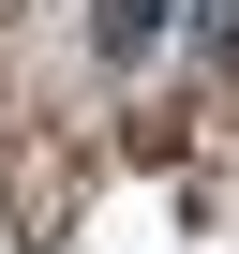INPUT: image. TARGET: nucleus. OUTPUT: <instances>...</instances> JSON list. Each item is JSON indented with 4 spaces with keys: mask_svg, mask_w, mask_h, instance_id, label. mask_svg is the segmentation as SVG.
I'll use <instances>...</instances> for the list:
<instances>
[{
    "mask_svg": "<svg viewBox=\"0 0 239 254\" xmlns=\"http://www.w3.org/2000/svg\"><path fill=\"white\" fill-rule=\"evenodd\" d=\"M150 30H165V0H90V60H150Z\"/></svg>",
    "mask_w": 239,
    "mask_h": 254,
    "instance_id": "1",
    "label": "nucleus"
}]
</instances>
